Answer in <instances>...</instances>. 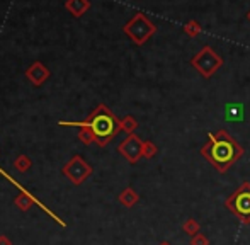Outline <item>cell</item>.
Masks as SVG:
<instances>
[{
    "instance_id": "obj_1",
    "label": "cell",
    "mask_w": 250,
    "mask_h": 245,
    "mask_svg": "<svg viewBox=\"0 0 250 245\" xmlns=\"http://www.w3.org/2000/svg\"><path fill=\"white\" fill-rule=\"evenodd\" d=\"M201 155L218 172L225 174L242 159L244 146L227 129H218L216 133H208V142L201 146Z\"/></svg>"
},
{
    "instance_id": "obj_2",
    "label": "cell",
    "mask_w": 250,
    "mask_h": 245,
    "mask_svg": "<svg viewBox=\"0 0 250 245\" xmlns=\"http://www.w3.org/2000/svg\"><path fill=\"white\" fill-rule=\"evenodd\" d=\"M72 124L89 128L99 146L109 145L114 136L121 131V120L105 104H99L83 122H72Z\"/></svg>"
},
{
    "instance_id": "obj_3",
    "label": "cell",
    "mask_w": 250,
    "mask_h": 245,
    "mask_svg": "<svg viewBox=\"0 0 250 245\" xmlns=\"http://www.w3.org/2000/svg\"><path fill=\"white\" fill-rule=\"evenodd\" d=\"M225 206L244 225H250V183H242L225 199Z\"/></svg>"
},
{
    "instance_id": "obj_4",
    "label": "cell",
    "mask_w": 250,
    "mask_h": 245,
    "mask_svg": "<svg viewBox=\"0 0 250 245\" xmlns=\"http://www.w3.org/2000/svg\"><path fill=\"white\" fill-rule=\"evenodd\" d=\"M123 31H125V34L133 41V43L142 46V44H145L146 41L157 33V26L151 22L145 14L138 12L133 16L131 20H128V22L125 24Z\"/></svg>"
},
{
    "instance_id": "obj_5",
    "label": "cell",
    "mask_w": 250,
    "mask_h": 245,
    "mask_svg": "<svg viewBox=\"0 0 250 245\" xmlns=\"http://www.w3.org/2000/svg\"><path fill=\"white\" fill-rule=\"evenodd\" d=\"M191 66H194L201 77L211 79L218 70L223 66V58L211 46H203L194 57L191 58Z\"/></svg>"
},
{
    "instance_id": "obj_6",
    "label": "cell",
    "mask_w": 250,
    "mask_h": 245,
    "mask_svg": "<svg viewBox=\"0 0 250 245\" xmlns=\"http://www.w3.org/2000/svg\"><path fill=\"white\" fill-rule=\"evenodd\" d=\"M62 174L65 177H68V181L72 184L82 185L90 176H92V167L83 160V157L73 155L62 169Z\"/></svg>"
},
{
    "instance_id": "obj_7",
    "label": "cell",
    "mask_w": 250,
    "mask_h": 245,
    "mask_svg": "<svg viewBox=\"0 0 250 245\" xmlns=\"http://www.w3.org/2000/svg\"><path fill=\"white\" fill-rule=\"evenodd\" d=\"M118 152L128 160L129 163H136L143 157V140L138 135H128L118 146Z\"/></svg>"
},
{
    "instance_id": "obj_8",
    "label": "cell",
    "mask_w": 250,
    "mask_h": 245,
    "mask_svg": "<svg viewBox=\"0 0 250 245\" xmlns=\"http://www.w3.org/2000/svg\"><path fill=\"white\" fill-rule=\"evenodd\" d=\"M26 77L29 79V82L33 83V85L40 87L48 80V77H50V70H48L41 61H34L33 65L26 70Z\"/></svg>"
},
{
    "instance_id": "obj_9",
    "label": "cell",
    "mask_w": 250,
    "mask_h": 245,
    "mask_svg": "<svg viewBox=\"0 0 250 245\" xmlns=\"http://www.w3.org/2000/svg\"><path fill=\"white\" fill-rule=\"evenodd\" d=\"M14 204H16L21 211H29V209L36 204V198H34L33 194H29L26 189H22V191L19 192V196L14 198Z\"/></svg>"
},
{
    "instance_id": "obj_10",
    "label": "cell",
    "mask_w": 250,
    "mask_h": 245,
    "mask_svg": "<svg viewBox=\"0 0 250 245\" xmlns=\"http://www.w3.org/2000/svg\"><path fill=\"white\" fill-rule=\"evenodd\" d=\"M118 201L121 203L125 208H133V206L140 201V194L133 187H125L121 192H119Z\"/></svg>"
},
{
    "instance_id": "obj_11",
    "label": "cell",
    "mask_w": 250,
    "mask_h": 245,
    "mask_svg": "<svg viewBox=\"0 0 250 245\" xmlns=\"http://www.w3.org/2000/svg\"><path fill=\"white\" fill-rule=\"evenodd\" d=\"M90 2L89 0H66L65 9L72 14L73 17H80L85 14V10H89Z\"/></svg>"
},
{
    "instance_id": "obj_12",
    "label": "cell",
    "mask_w": 250,
    "mask_h": 245,
    "mask_svg": "<svg viewBox=\"0 0 250 245\" xmlns=\"http://www.w3.org/2000/svg\"><path fill=\"white\" fill-rule=\"evenodd\" d=\"M182 31H184V34H188L189 38H198L201 33H203V27H201V24L198 20H188V22L184 24V27H182Z\"/></svg>"
},
{
    "instance_id": "obj_13",
    "label": "cell",
    "mask_w": 250,
    "mask_h": 245,
    "mask_svg": "<svg viewBox=\"0 0 250 245\" xmlns=\"http://www.w3.org/2000/svg\"><path fill=\"white\" fill-rule=\"evenodd\" d=\"M182 232H184L186 235H189V237H194L196 233L201 232L199 222H196L194 218H188L184 223H182Z\"/></svg>"
},
{
    "instance_id": "obj_14",
    "label": "cell",
    "mask_w": 250,
    "mask_h": 245,
    "mask_svg": "<svg viewBox=\"0 0 250 245\" xmlns=\"http://www.w3.org/2000/svg\"><path fill=\"white\" fill-rule=\"evenodd\" d=\"M14 167H16V170H19V172L24 174L33 167V160H31L27 155H19L16 160H14Z\"/></svg>"
},
{
    "instance_id": "obj_15",
    "label": "cell",
    "mask_w": 250,
    "mask_h": 245,
    "mask_svg": "<svg viewBox=\"0 0 250 245\" xmlns=\"http://www.w3.org/2000/svg\"><path fill=\"white\" fill-rule=\"evenodd\" d=\"M136 128H138V121L133 116H125L121 120V129L128 133V135H133L136 131Z\"/></svg>"
},
{
    "instance_id": "obj_16",
    "label": "cell",
    "mask_w": 250,
    "mask_h": 245,
    "mask_svg": "<svg viewBox=\"0 0 250 245\" xmlns=\"http://www.w3.org/2000/svg\"><path fill=\"white\" fill-rule=\"evenodd\" d=\"M157 152H158V146L153 142H150V140L143 142V159H153L157 155Z\"/></svg>"
},
{
    "instance_id": "obj_17",
    "label": "cell",
    "mask_w": 250,
    "mask_h": 245,
    "mask_svg": "<svg viewBox=\"0 0 250 245\" xmlns=\"http://www.w3.org/2000/svg\"><path fill=\"white\" fill-rule=\"evenodd\" d=\"M79 140L83 143V145H92V143H96V138H94L92 131H90L89 128H85V126H80Z\"/></svg>"
},
{
    "instance_id": "obj_18",
    "label": "cell",
    "mask_w": 250,
    "mask_h": 245,
    "mask_svg": "<svg viewBox=\"0 0 250 245\" xmlns=\"http://www.w3.org/2000/svg\"><path fill=\"white\" fill-rule=\"evenodd\" d=\"M189 245H209V239H208L204 233H196L194 237H191L189 240Z\"/></svg>"
},
{
    "instance_id": "obj_19",
    "label": "cell",
    "mask_w": 250,
    "mask_h": 245,
    "mask_svg": "<svg viewBox=\"0 0 250 245\" xmlns=\"http://www.w3.org/2000/svg\"><path fill=\"white\" fill-rule=\"evenodd\" d=\"M0 245H12V240L7 235H0Z\"/></svg>"
},
{
    "instance_id": "obj_20",
    "label": "cell",
    "mask_w": 250,
    "mask_h": 245,
    "mask_svg": "<svg viewBox=\"0 0 250 245\" xmlns=\"http://www.w3.org/2000/svg\"><path fill=\"white\" fill-rule=\"evenodd\" d=\"M158 245H172V244H170V242H160Z\"/></svg>"
},
{
    "instance_id": "obj_21",
    "label": "cell",
    "mask_w": 250,
    "mask_h": 245,
    "mask_svg": "<svg viewBox=\"0 0 250 245\" xmlns=\"http://www.w3.org/2000/svg\"><path fill=\"white\" fill-rule=\"evenodd\" d=\"M247 19L250 20V10H249V14H247Z\"/></svg>"
}]
</instances>
